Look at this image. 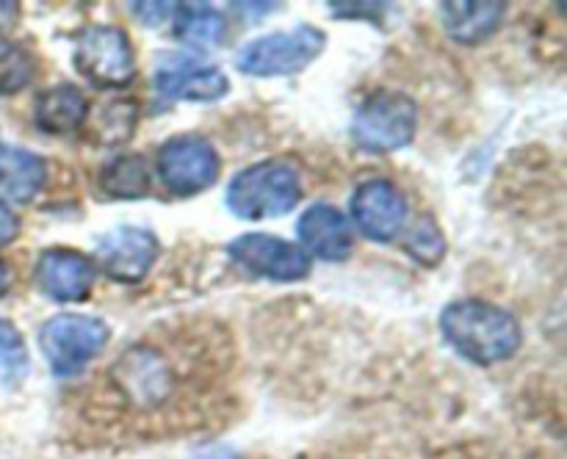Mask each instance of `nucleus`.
<instances>
[{
  "instance_id": "f257e3e1",
  "label": "nucleus",
  "mask_w": 567,
  "mask_h": 459,
  "mask_svg": "<svg viewBox=\"0 0 567 459\" xmlns=\"http://www.w3.org/2000/svg\"><path fill=\"white\" fill-rule=\"evenodd\" d=\"M441 332L449 346L468 363L498 365L515 357L524 343V330L507 307L482 299H460L441 313Z\"/></svg>"
},
{
  "instance_id": "f03ea898",
  "label": "nucleus",
  "mask_w": 567,
  "mask_h": 459,
  "mask_svg": "<svg viewBox=\"0 0 567 459\" xmlns=\"http://www.w3.org/2000/svg\"><path fill=\"white\" fill-rule=\"evenodd\" d=\"M227 208L247 221L291 213L302 199V177L288 158H266L238 171L227 186Z\"/></svg>"
},
{
  "instance_id": "7ed1b4c3",
  "label": "nucleus",
  "mask_w": 567,
  "mask_h": 459,
  "mask_svg": "<svg viewBox=\"0 0 567 459\" xmlns=\"http://www.w3.org/2000/svg\"><path fill=\"white\" fill-rule=\"evenodd\" d=\"M327 48V33L316 25H297L288 31L252 39L236 53L238 72L252 77H282L308 70Z\"/></svg>"
},
{
  "instance_id": "20e7f679",
  "label": "nucleus",
  "mask_w": 567,
  "mask_h": 459,
  "mask_svg": "<svg viewBox=\"0 0 567 459\" xmlns=\"http://www.w3.org/2000/svg\"><path fill=\"white\" fill-rule=\"evenodd\" d=\"M419 105L410 94L380 88L360 103L352 119V138L360 149L374 155L396 153L415 138Z\"/></svg>"
},
{
  "instance_id": "39448f33",
  "label": "nucleus",
  "mask_w": 567,
  "mask_h": 459,
  "mask_svg": "<svg viewBox=\"0 0 567 459\" xmlns=\"http://www.w3.org/2000/svg\"><path fill=\"white\" fill-rule=\"evenodd\" d=\"M111 330L103 319L86 313H59L39 330V348L55 376H75L100 357Z\"/></svg>"
},
{
  "instance_id": "423d86ee",
  "label": "nucleus",
  "mask_w": 567,
  "mask_h": 459,
  "mask_svg": "<svg viewBox=\"0 0 567 459\" xmlns=\"http://www.w3.org/2000/svg\"><path fill=\"white\" fill-rule=\"evenodd\" d=\"M75 70L97 88H122L136 77V50L122 28L89 25L75 39Z\"/></svg>"
},
{
  "instance_id": "0eeeda50",
  "label": "nucleus",
  "mask_w": 567,
  "mask_h": 459,
  "mask_svg": "<svg viewBox=\"0 0 567 459\" xmlns=\"http://www.w3.org/2000/svg\"><path fill=\"white\" fill-rule=\"evenodd\" d=\"M111 379L133 407L155 409L175 393L177 371L164 348L136 343L111 365Z\"/></svg>"
},
{
  "instance_id": "6e6552de",
  "label": "nucleus",
  "mask_w": 567,
  "mask_h": 459,
  "mask_svg": "<svg viewBox=\"0 0 567 459\" xmlns=\"http://www.w3.org/2000/svg\"><path fill=\"white\" fill-rule=\"evenodd\" d=\"M161 182L177 197H192L219 180L221 158L214 144L199 133H181L161 144L158 149Z\"/></svg>"
},
{
  "instance_id": "1a4fd4ad",
  "label": "nucleus",
  "mask_w": 567,
  "mask_h": 459,
  "mask_svg": "<svg viewBox=\"0 0 567 459\" xmlns=\"http://www.w3.org/2000/svg\"><path fill=\"white\" fill-rule=\"evenodd\" d=\"M161 243L153 230L136 225H122L100 236L94 243V269L120 285H138L153 271Z\"/></svg>"
},
{
  "instance_id": "9d476101",
  "label": "nucleus",
  "mask_w": 567,
  "mask_h": 459,
  "mask_svg": "<svg viewBox=\"0 0 567 459\" xmlns=\"http://www.w3.org/2000/svg\"><path fill=\"white\" fill-rule=\"evenodd\" d=\"M227 254L252 277L275 282H299L310 274V258L299 243L269 232H244L227 243Z\"/></svg>"
},
{
  "instance_id": "9b49d317",
  "label": "nucleus",
  "mask_w": 567,
  "mask_h": 459,
  "mask_svg": "<svg viewBox=\"0 0 567 459\" xmlns=\"http://www.w3.org/2000/svg\"><path fill=\"white\" fill-rule=\"evenodd\" d=\"M155 100L158 103H175V100H192V103H216L230 92V81L216 64L194 59V55H161L155 66Z\"/></svg>"
},
{
  "instance_id": "f8f14e48",
  "label": "nucleus",
  "mask_w": 567,
  "mask_h": 459,
  "mask_svg": "<svg viewBox=\"0 0 567 459\" xmlns=\"http://www.w3.org/2000/svg\"><path fill=\"white\" fill-rule=\"evenodd\" d=\"M408 197L388 177H374L354 188L349 199V216L369 241L388 243L402 232L408 221Z\"/></svg>"
},
{
  "instance_id": "ddd939ff",
  "label": "nucleus",
  "mask_w": 567,
  "mask_h": 459,
  "mask_svg": "<svg viewBox=\"0 0 567 459\" xmlns=\"http://www.w3.org/2000/svg\"><path fill=\"white\" fill-rule=\"evenodd\" d=\"M94 280V260L66 247L44 249L33 265V282L53 302H81L89 296Z\"/></svg>"
},
{
  "instance_id": "4468645a",
  "label": "nucleus",
  "mask_w": 567,
  "mask_h": 459,
  "mask_svg": "<svg viewBox=\"0 0 567 459\" xmlns=\"http://www.w3.org/2000/svg\"><path fill=\"white\" fill-rule=\"evenodd\" d=\"M299 247L305 249L308 258L327 260V263H338L347 260L354 249V232L352 221L343 210H338L330 202H316L299 216L297 221Z\"/></svg>"
},
{
  "instance_id": "2eb2a0df",
  "label": "nucleus",
  "mask_w": 567,
  "mask_h": 459,
  "mask_svg": "<svg viewBox=\"0 0 567 459\" xmlns=\"http://www.w3.org/2000/svg\"><path fill=\"white\" fill-rule=\"evenodd\" d=\"M48 182V164L42 155L25 147L0 144V199L6 205H25Z\"/></svg>"
},
{
  "instance_id": "dca6fc26",
  "label": "nucleus",
  "mask_w": 567,
  "mask_h": 459,
  "mask_svg": "<svg viewBox=\"0 0 567 459\" xmlns=\"http://www.w3.org/2000/svg\"><path fill=\"white\" fill-rule=\"evenodd\" d=\"M89 103L75 83H55L33 103V122L50 136H66L86 125Z\"/></svg>"
},
{
  "instance_id": "f3484780",
  "label": "nucleus",
  "mask_w": 567,
  "mask_h": 459,
  "mask_svg": "<svg viewBox=\"0 0 567 459\" xmlns=\"http://www.w3.org/2000/svg\"><path fill=\"white\" fill-rule=\"evenodd\" d=\"M441 22L449 36L460 44H480L498 31L504 20V3H441Z\"/></svg>"
},
{
  "instance_id": "a211bd4d",
  "label": "nucleus",
  "mask_w": 567,
  "mask_h": 459,
  "mask_svg": "<svg viewBox=\"0 0 567 459\" xmlns=\"http://www.w3.org/2000/svg\"><path fill=\"white\" fill-rule=\"evenodd\" d=\"M172 20V33H175L177 42L188 44V48L197 50H214L225 42V17L219 14V9L208 3H181L175 6V14Z\"/></svg>"
},
{
  "instance_id": "6ab92c4d",
  "label": "nucleus",
  "mask_w": 567,
  "mask_h": 459,
  "mask_svg": "<svg viewBox=\"0 0 567 459\" xmlns=\"http://www.w3.org/2000/svg\"><path fill=\"white\" fill-rule=\"evenodd\" d=\"M100 191L109 199H142L150 194V164L144 155L125 153L100 169Z\"/></svg>"
},
{
  "instance_id": "aec40b11",
  "label": "nucleus",
  "mask_w": 567,
  "mask_h": 459,
  "mask_svg": "<svg viewBox=\"0 0 567 459\" xmlns=\"http://www.w3.org/2000/svg\"><path fill=\"white\" fill-rule=\"evenodd\" d=\"M138 105L136 100H111L105 108L97 111V119L92 125V138L97 144H116L127 142L136 131Z\"/></svg>"
},
{
  "instance_id": "412c9836",
  "label": "nucleus",
  "mask_w": 567,
  "mask_h": 459,
  "mask_svg": "<svg viewBox=\"0 0 567 459\" xmlns=\"http://www.w3.org/2000/svg\"><path fill=\"white\" fill-rule=\"evenodd\" d=\"M404 249L421 265L441 263L443 254H446V238H443V230L435 221V216L421 213L413 221V227L408 230V238H404Z\"/></svg>"
},
{
  "instance_id": "4be33fe9",
  "label": "nucleus",
  "mask_w": 567,
  "mask_h": 459,
  "mask_svg": "<svg viewBox=\"0 0 567 459\" xmlns=\"http://www.w3.org/2000/svg\"><path fill=\"white\" fill-rule=\"evenodd\" d=\"M37 75V59L22 44L0 42V97L22 92Z\"/></svg>"
},
{
  "instance_id": "5701e85b",
  "label": "nucleus",
  "mask_w": 567,
  "mask_h": 459,
  "mask_svg": "<svg viewBox=\"0 0 567 459\" xmlns=\"http://www.w3.org/2000/svg\"><path fill=\"white\" fill-rule=\"evenodd\" d=\"M31 357L22 332L9 319H0V382L17 387L28 376Z\"/></svg>"
},
{
  "instance_id": "b1692460",
  "label": "nucleus",
  "mask_w": 567,
  "mask_h": 459,
  "mask_svg": "<svg viewBox=\"0 0 567 459\" xmlns=\"http://www.w3.org/2000/svg\"><path fill=\"white\" fill-rule=\"evenodd\" d=\"M17 232H20V219H17L14 210L0 199V249L9 247L17 238Z\"/></svg>"
},
{
  "instance_id": "393cba45",
  "label": "nucleus",
  "mask_w": 567,
  "mask_h": 459,
  "mask_svg": "<svg viewBox=\"0 0 567 459\" xmlns=\"http://www.w3.org/2000/svg\"><path fill=\"white\" fill-rule=\"evenodd\" d=\"M9 288H11V269L6 260H0V299L9 293Z\"/></svg>"
}]
</instances>
